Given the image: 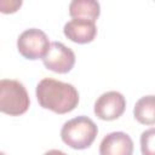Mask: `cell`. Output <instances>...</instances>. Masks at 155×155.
Segmentation results:
<instances>
[{
    "label": "cell",
    "mask_w": 155,
    "mask_h": 155,
    "mask_svg": "<svg viewBox=\"0 0 155 155\" xmlns=\"http://www.w3.org/2000/svg\"><path fill=\"white\" fill-rule=\"evenodd\" d=\"M46 69L58 74H65L70 71L75 64V53L71 48L59 41L50 44L47 53L42 58Z\"/></svg>",
    "instance_id": "5b68a950"
},
{
    "label": "cell",
    "mask_w": 155,
    "mask_h": 155,
    "mask_svg": "<svg viewBox=\"0 0 155 155\" xmlns=\"http://www.w3.org/2000/svg\"><path fill=\"white\" fill-rule=\"evenodd\" d=\"M0 155H6L5 153H2V151H0Z\"/></svg>",
    "instance_id": "5bb4252c"
},
{
    "label": "cell",
    "mask_w": 155,
    "mask_h": 155,
    "mask_svg": "<svg viewBox=\"0 0 155 155\" xmlns=\"http://www.w3.org/2000/svg\"><path fill=\"white\" fill-rule=\"evenodd\" d=\"M98 127L87 116L80 115L64 122L61 130L62 140L70 148L76 150L87 149L94 142Z\"/></svg>",
    "instance_id": "7a4b0ae2"
},
{
    "label": "cell",
    "mask_w": 155,
    "mask_h": 155,
    "mask_svg": "<svg viewBox=\"0 0 155 155\" xmlns=\"http://www.w3.org/2000/svg\"><path fill=\"white\" fill-rule=\"evenodd\" d=\"M50 47L48 36L38 28H29L22 31L17 39L18 52L27 59H42Z\"/></svg>",
    "instance_id": "277c9868"
},
{
    "label": "cell",
    "mask_w": 155,
    "mask_h": 155,
    "mask_svg": "<svg viewBox=\"0 0 155 155\" xmlns=\"http://www.w3.org/2000/svg\"><path fill=\"white\" fill-rule=\"evenodd\" d=\"M44 155H67V154L63 153L62 150H58V149H51V150L46 151Z\"/></svg>",
    "instance_id": "4fadbf2b"
},
{
    "label": "cell",
    "mask_w": 155,
    "mask_h": 155,
    "mask_svg": "<svg viewBox=\"0 0 155 155\" xmlns=\"http://www.w3.org/2000/svg\"><path fill=\"white\" fill-rule=\"evenodd\" d=\"M64 35L73 42L88 44L97 35L96 22L84 18H73L64 24Z\"/></svg>",
    "instance_id": "52a82bcc"
},
{
    "label": "cell",
    "mask_w": 155,
    "mask_h": 155,
    "mask_svg": "<svg viewBox=\"0 0 155 155\" xmlns=\"http://www.w3.org/2000/svg\"><path fill=\"white\" fill-rule=\"evenodd\" d=\"M22 0H0V12L13 13L22 6Z\"/></svg>",
    "instance_id": "7c38bea8"
},
{
    "label": "cell",
    "mask_w": 155,
    "mask_h": 155,
    "mask_svg": "<svg viewBox=\"0 0 155 155\" xmlns=\"http://www.w3.org/2000/svg\"><path fill=\"white\" fill-rule=\"evenodd\" d=\"M134 119L143 125L153 126L155 124V102L154 96H144L139 98L133 108Z\"/></svg>",
    "instance_id": "30bf717a"
},
{
    "label": "cell",
    "mask_w": 155,
    "mask_h": 155,
    "mask_svg": "<svg viewBox=\"0 0 155 155\" xmlns=\"http://www.w3.org/2000/svg\"><path fill=\"white\" fill-rule=\"evenodd\" d=\"M133 140L122 132L116 131L108 133L99 144V155H132Z\"/></svg>",
    "instance_id": "ba28073f"
},
{
    "label": "cell",
    "mask_w": 155,
    "mask_h": 155,
    "mask_svg": "<svg viewBox=\"0 0 155 155\" xmlns=\"http://www.w3.org/2000/svg\"><path fill=\"white\" fill-rule=\"evenodd\" d=\"M154 137H155V130L154 127L144 131L140 136V150L142 155H155L154 149Z\"/></svg>",
    "instance_id": "8fae6325"
},
{
    "label": "cell",
    "mask_w": 155,
    "mask_h": 155,
    "mask_svg": "<svg viewBox=\"0 0 155 155\" xmlns=\"http://www.w3.org/2000/svg\"><path fill=\"white\" fill-rule=\"evenodd\" d=\"M126 109V99L117 91H108L101 94L94 102V114L104 121H113L120 117Z\"/></svg>",
    "instance_id": "8992f818"
},
{
    "label": "cell",
    "mask_w": 155,
    "mask_h": 155,
    "mask_svg": "<svg viewBox=\"0 0 155 155\" xmlns=\"http://www.w3.org/2000/svg\"><path fill=\"white\" fill-rule=\"evenodd\" d=\"M101 13V5L96 0H73L69 4V15L73 18H84L96 22Z\"/></svg>",
    "instance_id": "9c48e42d"
},
{
    "label": "cell",
    "mask_w": 155,
    "mask_h": 155,
    "mask_svg": "<svg viewBox=\"0 0 155 155\" xmlns=\"http://www.w3.org/2000/svg\"><path fill=\"white\" fill-rule=\"evenodd\" d=\"M35 93L40 107L57 114L69 113L79 104V92L74 85L51 78L42 79Z\"/></svg>",
    "instance_id": "6da1fadb"
},
{
    "label": "cell",
    "mask_w": 155,
    "mask_h": 155,
    "mask_svg": "<svg viewBox=\"0 0 155 155\" xmlns=\"http://www.w3.org/2000/svg\"><path fill=\"white\" fill-rule=\"evenodd\" d=\"M29 104V94L22 82L12 79L0 80V113L18 116L28 110Z\"/></svg>",
    "instance_id": "3957f363"
}]
</instances>
